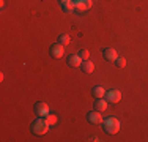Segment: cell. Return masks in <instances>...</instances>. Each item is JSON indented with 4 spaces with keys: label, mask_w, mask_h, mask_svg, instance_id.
<instances>
[{
    "label": "cell",
    "mask_w": 148,
    "mask_h": 142,
    "mask_svg": "<svg viewBox=\"0 0 148 142\" xmlns=\"http://www.w3.org/2000/svg\"><path fill=\"white\" fill-rule=\"evenodd\" d=\"M49 123L47 120L44 119V117H40L38 120H35L33 123H32V133L36 134V136H43V134H46L49 131Z\"/></svg>",
    "instance_id": "6da1fadb"
},
{
    "label": "cell",
    "mask_w": 148,
    "mask_h": 142,
    "mask_svg": "<svg viewBox=\"0 0 148 142\" xmlns=\"http://www.w3.org/2000/svg\"><path fill=\"white\" fill-rule=\"evenodd\" d=\"M104 59L107 60V62H115V60L118 59L117 51H115V49H112V48L104 49Z\"/></svg>",
    "instance_id": "9c48e42d"
},
{
    "label": "cell",
    "mask_w": 148,
    "mask_h": 142,
    "mask_svg": "<svg viewBox=\"0 0 148 142\" xmlns=\"http://www.w3.org/2000/svg\"><path fill=\"white\" fill-rule=\"evenodd\" d=\"M106 99L112 104H117V103L121 99V92L120 90H109L106 92Z\"/></svg>",
    "instance_id": "52a82bcc"
},
{
    "label": "cell",
    "mask_w": 148,
    "mask_h": 142,
    "mask_svg": "<svg viewBox=\"0 0 148 142\" xmlns=\"http://www.w3.org/2000/svg\"><path fill=\"white\" fill-rule=\"evenodd\" d=\"M80 57H82V60H88V57H90V52L87 51V49H80Z\"/></svg>",
    "instance_id": "e0dca14e"
},
{
    "label": "cell",
    "mask_w": 148,
    "mask_h": 142,
    "mask_svg": "<svg viewBox=\"0 0 148 142\" xmlns=\"http://www.w3.org/2000/svg\"><path fill=\"white\" fill-rule=\"evenodd\" d=\"M49 54H51V57H54V59H62L63 54H65V46L60 44V43H55V44L51 46Z\"/></svg>",
    "instance_id": "3957f363"
},
{
    "label": "cell",
    "mask_w": 148,
    "mask_h": 142,
    "mask_svg": "<svg viewBox=\"0 0 148 142\" xmlns=\"http://www.w3.org/2000/svg\"><path fill=\"white\" fill-rule=\"evenodd\" d=\"M60 2V5H62V3H66V2H69V0H58Z\"/></svg>",
    "instance_id": "ac0fdd59"
},
{
    "label": "cell",
    "mask_w": 148,
    "mask_h": 142,
    "mask_svg": "<svg viewBox=\"0 0 148 142\" xmlns=\"http://www.w3.org/2000/svg\"><path fill=\"white\" fill-rule=\"evenodd\" d=\"M87 120H88L91 125H99V123H103V115H101L99 111H96V109H95L93 112L87 114Z\"/></svg>",
    "instance_id": "8992f818"
},
{
    "label": "cell",
    "mask_w": 148,
    "mask_h": 142,
    "mask_svg": "<svg viewBox=\"0 0 148 142\" xmlns=\"http://www.w3.org/2000/svg\"><path fill=\"white\" fill-rule=\"evenodd\" d=\"M120 126L121 125H120V122L115 117H109V119L103 120V128L107 134H117L120 131Z\"/></svg>",
    "instance_id": "7a4b0ae2"
},
{
    "label": "cell",
    "mask_w": 148,
    "mask_h": 142,
    "mask_svg": "<svg viewBox=\"0 0 148 142\" xmlns=\"http://www.w3.org/2000/svg\"><path fill=\"white\" fill-rule=\"evenodd\" d=\"M69 41H71V40H69V35H66V33H62L58 37V43H60V44H63V46L69 44Z\"/></svg>",
    "instance_id": "5bb4252c"
},
{
    "label": "cell",
    "mask_w": 148,
    "mask_h": 142,
    "mask_svg": "<svg viewBox=\"0 0 148 142\" xmlns=\"http://www.w3.org/2000/svg\"><path fill=\"white\" fill-rule=\"evenodd\" d=\"M82 57H80L79 54H73V55H69L68 57V65L71 66V68H77V66H80L82 65Z\"/></svg>",
    "instance_id": "ba28073f"
},
{
    "label": "cell",
    "mask_w": 148,
    "mask_h": 142,
    "mask_svg": "<svg viewBox=\"0 0 148 142\" xmlns=\"http://www.w3.org/2000/svg\"><path fill=\"white\" fill-rule=\"evenodd\" d=\"M62 10L65 13H74L76 11V5H74V0H69L66 3H62Z\"/></svg>",
    "instance_id": "7c38bea8"
},
{
    "label": "cell",
    "mask_w": 148,
    "mask_h": 142,
    "mask_svg": "<svg viewBox=\"0 0 148 142\" xmlns=\"http://www.w3.org/2000/svg\"><path fill=\"white\" fill-rule=\"evenodd\" d=\"M80 70H82L84 73H93V70H95V63L91 62V60H84L82 65H80Z\"/></svg>",
    "instance_id": "8fae6325"
},
{
    "label": "cell",
    "mask_w": 148,
    "mask_h": 142,
    "mask_svg": "<svg viewBox=\"0 0 148 142\" xmlns=\"http://www.w3.org/2000/svg\"><path fill=\"white\" fill-rule=\"evenodd\" d=\"M115 65H117L118 68H125L126 66V59L125 57H118V59L115 60Z\"/></svg>",
    "instance_id": "9a60e30c"
},
{
    "label": "cell",
    "mask_w": 148,
    "mask_h": 142,
    "mask_svg": "<svg viewBox=\"0 0 148 142\" xmlns=\"http://www.w3.org/2000/svg\"><path fill=\"white\" fill-rule=\"evenodd\" d=\"M44 119L47 120V123H49V125H54V123H57V117H55V115H52V114H47V115H46Z\"/></svg>",
    "instance_id": "2e32d148"
},
{
    "label": "cell",
    "mask_w": 148,
    "mask_h": 142,
    "mask_svg": "<svg viewBox=\"0 0 148 142\" xmlns=\"http://www.w3.org/2000/svg\"><path fill=\"white\" fill-rule=\"evenodd\" d=\"M91 93H93V97L95 98H104L106 97V90L103 87H101V85H96V87H93V90H91Z\"/></svg>",
    "instance_id": "4fadbf2b"
},
{
    "label": "cell",
    "mask_w": 148,
    "mask_h": 142,
    "mask_svg": "<svg viewBox=\"0 0 148 142\" xmlns=\"http://www.w3.org/2000/svg\"><path fill=\"white\" fill-rule=\"evenodd\" d=\"M49 112H51V109H49V106L46 104V103L40 101V103L35 104V114H36L38 117H46Z\"/></svg>",
    "instance_id": "5b68a950"
},
{
    "label": "cell",
    "mask_w": 148,
    "mask_h": 142,
    "mask_svg": "<svg viewBox=\"0 0 148 142\" xmlns=\"http://www.w3.org/2000/svg\"><path fill=\"white\" fill-rule=\"evenodd\" d=\"M107 104H109L107 99H104V98H98L96 101H95V109H96V111H99V112H104L106 109H107Z\"/></svg>",
    "instance_id": "30bf717a"
},
{
    "label": "cell",
    "mask_w": 148,
    "mask_h": 142,
    "mask_svg": "<svg viewBox=\"0 0 148 142\" xmlns=\"http://www.w3.org/2000/svg\"><path fill=\"white\" fill-rule=\"evenodd\" d=\"M74 5H76L77 13H84L91 8V0H74Z\"/></svg>",
    "instance_id": "277c9868"
}]
</instances>
